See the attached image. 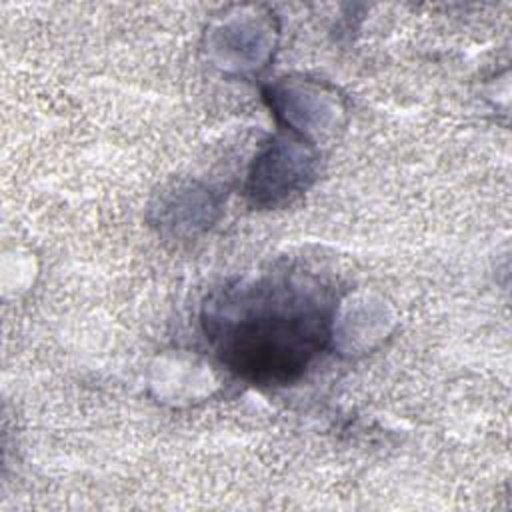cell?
<instances>
[{
    "instance_id": "1",
    "label": "cell",
    "mask_w": 512,
    "mask_h": 512,
    "mask_svg": "<svg viewBox=\"0 0 512 512\" xmlns=\"http://www.w3.org/2000/svg\"><path fill=\"white\" fill-rule=\"evenodd\" d=\"M334 298L312 276L268 274L228 286L208 304L206 334L238 376L296 380L330 336Z\"/></svg>"
}]
</instances>
